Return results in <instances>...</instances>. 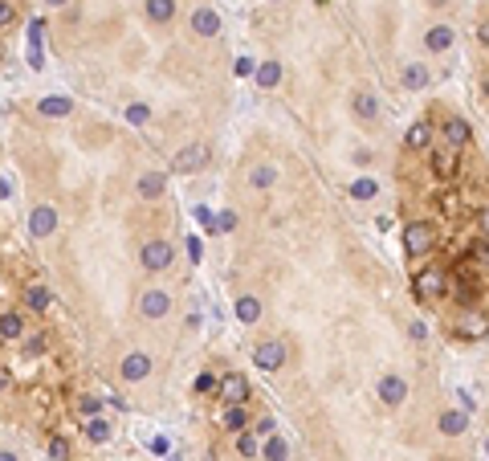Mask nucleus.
<instances>
[{
	"mask_svg": "<svg viewBox=\"0 0 489 461\" xmlns=\"http://www.w3.org/2000/svg\"><path fill=\"white\" fill-rule=\"evenodd\" d=\"M151 367H155V363H151V355H147V351H130L127 360L118 363V372H123V379H127V384H139V379H147V376H151Z\"/></svg>",
	"mask_w": 489,
	"mask_h": 461,
	"instance_id": "nucleus-10",
	"label": "nucleus"
},
{
	"mask_svg": "<svg viewBox=\"0 0 489 461\" xmlns=\"http://www.w3.org/2000/svg\"><path fill=\"white\" fill-rule=\"evenodd\" d=\"M253 78H257L261 90H274V86L281 82V62H257V74H253Z\"/></svg>",
	"mask_w": 489,
	"mask_h": 461,
	"instance_id": "nucleus-27",
	"label": "nucleus"
},
{
	"mask_svg": "<svg viewBox=\"0 0 489 461\" xmlns=\"http://www.w3.org/2000/svg\"><path fill=\"white\" fill-rule=\"evenodd\" d=\"M400 82H404V90H424V86H428V66L408 62V66L400 70Z\"/></svg>",
	"mask_w": 489,
	"mask_h": 461,
	"instance_id": "nucleus-21",
	"label": "nucleus"
},
{
	"mask_svg": "<svg viewBox=\"0 0 489 461\" xmlns=\"http://www.w3.org/2000/svg\"><path fill=\"white\" fill-rule=\"evenodd\" d=\"M208 164H212L208 143H188V148H179L176 160H172V167H176L179 176H196V172H204Z\"/></svg>",
	"mask_w": 489,
	"mask_h": 461,
	"instance_id": "nucleus-3",
	"label": "nucleus"
},
{
	"mask_svg": "<svg viewBox=\"0 0 489 461\" xmlns=\"http://www.w3.org/2000/svg\"><path fill=\"white\" fill-rule=\"evenodd\" d=\"M237 318H241L244 327H253V323L261 318V298L257 294H241L237 298Z\"/></svg>",
	"mask_w": 489,
	"mask_h": 461,
	"instance_id": "nucleus-23",
	"label": "nucleus"
},
{
	"mask_svg": "<svg viewBox=\"0 0 489 461\" xmlns=\"http://www.w3.org/2000/svg\"><path fill=\"white\" fill-rule=\"evenodd\" d=\"M456 400H461V409H465V412H473V404H477L469 388H456Z\"/></svg>",
	"mask_w": 489,
	"mask_h": 461,
	"instance_id": "nucleus-42",
	"label": "nucleus"
},
{
	"mask_svg": "<svg viewBox=\"0 0 489 461\" xmlns=\"http://www.w3.org/2000/svg\"><path fill=\"white\" fill-rule=\"evenodd\" d=\"M37 111L45 118H65L69 111H74V99H62V94H53V99H41L37 102Z\"/></svg>",
	"mask_w": 489,
	"mask_h": 461,
	"instance_id": "nucleus-24",
	"label": "nucleus"
},
{
	"mask_svg": "<svg viewBox=\"0 0 489 461\" xmlns=\"http://www.w3.org/2000/svg\"><path fill=\"white\" fill-rule=\"evenodd\" d=\"M404 148L408 151H428L432 148V123H412V127H408L404 131Z\"/></svg>",
	"mask_w": 489,
	"mask_h": 461,
	"instance_id": "nucleus-16",
	"label": "nucleus"
},
{
	"mask_svg": "<svg viewBox=\"0 0 489 461\" xmlns=\"http://www.w3.org/2000/svg\"><path fill=\"white\" fill-rule=\"evenodd\" d=\"M351 111H355L363 123H371L375 115H379V102H375V94H367V90H359L355 99H351Z\"/></svg>",
	"mask_w": 489,
	"mask_h": 461,
	"instance_id": "nucleus-25",
	"label": "nucleus"
},
{
	"mask_svg": "<svg viewBox=\"0 0 489 461\" xmlns=\"http://www.w3.org/2000/svg\"><path fill=\"white\" fill-rule=\"evenodd\" d=\"M261 457L265 461H286L290 457V445L281 441V437H269V441L261 445Z\"/></svg>",
	"mask_w": 489,
	"mask_h": 461,
	"instance_id": "nucleus-32",
	"label": "nucleus"
},
{
	"mask_svg": "<svg viewBox=\"0 0 489 461\" xmlns=\"http://www.w3.org/2000/svg\"><path fill=\"white\" fill-rule=\"evenodd\" d=\"M49 461H69V441H65L62 433L49 437Z\"/></svg>",
	"mask_w": 489,
	"mask_h": 461,
	"instance_id": "nucleus-34",
	"label": "nucleus"
},
{
	"mask_svg": "<svg viewBox=\"0 0 489 461\" xmlns=\"http://www.w3.org/2000/svg\"><path fill=\"white\" fill-rule=\"evenodd\" d=\"M216 388H220V376H212V372H200V376H196V392L200 396H216Z\"/></svg>",
	"mask_w": 489,
	"mask_h": 461,
	"instance_id": "nucleus-35",
	"label": "nucleus"
},
{
	"mask_svg": "<svg viewBox=\"0 0 489 461\" xmlns=\"http://www.w3.org/2000/svg\"><path fill=\"white\" fill-rule=\"evenodd\" d=\"M21 339H25V314H16V311L0 314V347L21 343Z\"/></svg>",
	"mask_w": 489,
	"mask_h": 461,
	"instance_id": "nucleus-15",
	"label": "nucleus"
},
{
	"mask_svg": "<svg viewBox=\"0 0 489 461\" xmlns=\"http://www.w3.org/2000/svg\"><path fill=\"white\" fill-rule=\"evenodd\" d=\"M437 249V225L432 221H412L404 225V253L408 257H428Z\"/></svg>",
	"mask_w": 489,
	"mask_h": 461,
	"instance_id": "nucleus-2",
	"label": "nucleus"
},
{
	"mask_svg": "<svg viewBox=\"0 0 489 461\" xmlns=\"http://www.w3.org/2000/svg\"><path fill=\"white\" fill-rule=\"evenodd\" d=\"M249 379L241 376V372H225L220 376V388H216V396L225 400V404H249Z\"/></svg>",
	"mask_w": 489,
	"mask_h": 461,
	"instance_id": "nucleus-6",
	"label": "nucleus"
},
{
	"mask_svg": "<svg viewBox=\"0 0 489 461\" xmlns=\"http://www.w3.org/2000/svg\"><path fill=\"white\" fill-rule=\"evenodd\" d=\"M456 167H461V160H456V148H449V143H444V148L432 151V172H437L440 180H453Z\"/></svg>",
	"mask_w": 489,
	"mask_h": 461,
	"instance_id": "nucleus-14",
	"label": "nucleus"
},
{
	"mask_svg": "<svg viewBox=\"0 0 489 461\" xmlns=\"http://www.w3.org/2000/svg\"><path fill=\"white\" fill-rule=\"evenodd\" d=\"M41 347H45L41 335H29V339H25V351H29V355H33V351H41Z\"/></svg>",
	"mask_w": 489,
	"mask_h": 461,
	"instance_id": "nucleus-46",
	"label": "nucleus"
},
{
	"mask_svg": "<svg viewBox=\"0 0 489 461\" xmlns=\"http://www.w3.org/2000/svg\"><path fill=\"white\" fill-rule=\"evenodd\" d=\"M274 425H277L274 416H261V421H257V425H253V428H257L261 437H274Z\"/></svg>",
	"mask_w": 489,
	"mask_h": 461,
	"instance_id": "nucleus-41",
	"label": "nucleus"
},
{
	"mask_svg": "<svg viewBox=\"0 0 489 461\" xmlns=\"http://www.w3.org/2000/svg\"><path fill=\"white\" fill-rule=\"evenodd\" d=\"M225 428L228 433H244L249 428V409L244 404H225Z\"/></svg>",
	"mask_w": 489,
	"mask_h": 461,
	"instance_id": "nucleus-29",
	"label": "nucleus"
},
{
	"mask_svg": "<svg viewBox=\"0 0 489 461\" xmlns=\"http://www.w3.org/2000/svg\"><path fill=\"white\" fill-rule=\"evenodd\" d=\"M286 343L281 339H265V343H257V351H253V363H257L261 372H277L281 363H286Z\"/></svg>",
	"mask_w": 489,
	"mask_h": 461,
	"instance_id": "nucleus-8",
	"label": "nucleus"
},
{
	"mask_svg": "<svg viewBox=\"0 0 489 461\" xmlns=\"http://www.w3.org/2000/svg\"><path fill=\"white\" fill-rule=\"evenodd\" d=\"M25 306L37 314H45L49 306H53V290H49V286H29V290H25Z\"/></svg>",
	"mask_w": 489,
	"mask_h": 461,
	"instance_id": "nucleus-22",
	"label": "nucleus"
},
{
	"mask_svg": "<svg viewBox=\"0 0 489 461\" xmlns=\"http://www.w3.org/2000/svg\"><path fill=\"white\" fill-rule=\"evenodd\" d=\"M232 74H237V78H253V74H257V62H253V57L244 53V57H237V66H232Z\"/></svg>",
	"mask_w": 489,
	"mask_h": 461,
	"instance_id": "nucleus-36",
	"label": "nucleus"
},
{
	"mask_svg": "<svg viewBox=\"0 0 489 461\" xmlns=\"http://www.w3.org/2000/svg\"><path fill=\"white\" fill-rule=\"evenodd\" d=\"M477 229H481V237L489 241V209H477Z\"/></svg>",
	"mask_w": 489,
	"mask_h": 461,
	"instance_id": "nucleus-43",
	"label": "nucleus"
},
{
	"mask_svg": "<svg viewBox=\"0 0 489 461\" xmlns=\"http://www.w3.org/2000/svg\"><path fill=\"white\" fill-rule=\"evenodd\" d=\"M151 453H167V437H155V441H151Z\"/></svg>",
	"mask_w": 489,
	"mask_h": 461,
	"instance_id": "nucleus-48",
	"label": "nucleus"
},
{
	"mask_svg": "<svg viewBox=\"0 0 489 461\" xmlns=\"http://www.w3.org/2000/svg\"><path fill=\"white\" fill-rule=\"evenodd\" d=\"M440 139L449 143V148H456V151H465L473 143V127L465 123V118H449L444 127H440Z\"/></svg>",
	"mask_w": 489,
	"mask_h": 461,
	"instance_id": "nucleus-12",
	"label": "nucleus"
},
{
	"mask_svg": "<svg viewBox=\"0 0 489 461\" xmlns=\"http://www.w3.org/2000/svg\"><path fill=\"white\" fill-rule=\"evenodd\" d=\"M139 262H143L147 274H163L167 265L176 262V245H172V241H147V245L139 249Z\"/></svg>",
	"mask_w": 489,
	"mask_h": 461,
	"instance_id": "nucleus-4",
	"label": "nucleus"
},
{
	"mask_svg": "<svg viewBox=\"0 0 489 461\" xmlns=\"http://www.w3.org/2000/svg\"><path fill=\"white\" fill-rule=\"evenodd\" d=\"M192 33L204 37V41H212V37L220 33V13L208 9V4H200V9L192 13Z\"/></svg>",
	"mask_w": 489,
	"mask_h": 461,
	"instance_id": "nucleus-11",
	"label": "nucleus"
},
{
	"mask_svg": "<svg viewBox=\"0 0 489 461\" xmlns=\"http://www.w3.org/2000/svg\"><path fill=\"white\" fill-rule=\"evenodd\" d=\"M477 37H481V45H485V50H489V21H485V25H481V33H477Z\"/></svg>",
	"mask_w": 489,
	"mask_h": 461,
	"instance_id": "nucleus-50",
	"label": "nucleus"
},
{
	"mask_svg": "<svg viewBox=\"0 0 489 461\" xmlns=\"http://www.w3.org/2000/svg\"><path fill=\"white\" fill-rule=\"evenodd\" d=\"M13 21H16L13 0H0V29H4V25H13Z\"/></svg>",
	"mask_w": 489,
	"mask_h": 461,
	"instance_id": "nucleus-40",
	"label": "nucleus"
},
{
	"mask_svg": "<svg viewBox=\"0 0 489 461\" xmlns=\"http://www.w3.org/2000/svg\"><path fill=\"white\" fill-rule=\"evenodd\" d=\"M0 461H21V457H16L13 449H0Z\"/></svg>",
	"mask_w": 489,
	"mask_h": 461,
	"instance_id": "nucleus-51",
	"label": "nucleus"
},
{
	"mask_svg": "<svg viewBox=\"0 0 489 461\" xmlns=\"http://www.w3.org/2000/svg\"><path fill=\"white\" fill-rule=\"evenodd\" d=\"M237 453H241V457H257V441H253L249 433H237Z\"/></svg>",
	"mask_w": 489,
	"mask_h": 461,
	"instance_id": "nucleus-37",
	"label": "nucleus"
},
{
	"mask_svg": "<svg viewBox=\"0 0 489 461\" xmlns=\"http://www.w3.org/2000/svg\"><path fill=\"white\" fill-rule=\"evenodd\" d=\"M196 221H200V225H216V216H212V209H204V204H200V209H196Z\"/></svg>",
	"mask_w": 489,
	"mask_h": 461,
	"instance_id": "nucleus-45",
	"label": "nucleus"
},
{
	"mask_svg": "<svg viewBox=\"0 0 489 461\" xmlns=\"http://www.w3.org/2000/svg\"><path fill=\"white\" fill-rule=\"evenodd\" d=\"M485 457H489V437H485Z\"/></svg>",
	"mask_w": 489,
	"mask_h": 461,
	"instance_id": "nucleus-54",
	"label": "nucleus"
},
{
	"mask_svg": "<svg viewBox=\"0 0 489 461\" xmlns=\"http://www.w3.org/2000/svg\"><path fill=\"white\" fill-rule=\"evenodd\" d=\"M412 290L420 302H432V298H444L449 294V270L444 265H420L416 278H412Z\"/></svg>",
	"mask_w": 489,
	"mask_h": 461,
	"instance_id": "nucleus-1",
	"label": "nucleus"
},
{
	"mask_svg": "<svg viewBox=\"0 0 489 461\" xmlns=\"http://www.w3.org/2000/svg\"><path fill=\"white\" fill-rule=\"evenodd\" d=\"M147 118H151V106H147V102H130L127 106V123L130 127H147Z\"/></svg>",
	"mask_w": 489,
	"mask_h": 461,
	"instance_id": "nucleus-33",
	"label": "nucleus"
},
{
	"mask_svg": "<svg viewBox=\"0 0 489 461\" xmlns=\"http://www.w3.org/2000/svg\"><path fill=\"white\" fill-rule=\"evenodd\" d=\"M449 290H453V298L461 306H473V302H477V282H469V278H449Z\"/></svg>",
	"mask_w": 489,
	"mask_h": 461,
	"instance_id": "nucleus-26",
	"label": "nucleus"
},
{
	"mask_svg": "<svg viewBox=\"0 0 489 461\" xmlns=\"http://www.w3.org/2000/svg\"><path fill=\"white\" fill-rule=\"evenodd\" d=\"M57 233V209L53 204H37L29 213V237H37V241H45V237H53Z\"/></svg>",
	"mask_w": 489,
	"mask_h": 461,
	"instance_id": "nucleus-7",
	"label": "nucleus"
},
{
	"mask_svg": "<svg viewBox=\"0 0 489 461\" xmlns=\"http://www.w3.org/2000/svg\"><path fill=\"white\" fill-rule=\"evenodd\" d=\"M437 425H440V433H444V437H461V433L469 428V412H465V409H444Z\"/></svg>",
	"mask_w": 489,
	"mask_h": 461,
	"instance_id": "nucleus-17",
	"label": "nucleus"
},
{
	"mask_svg": "<svg viewBox=\"0 0 489 461\" xmlns=\"http://www.w3.org/2000/svg\"><path fill=\"white\" fill-rule=\"evenodd\" d=\"M249 184H253V188H274L277 184V164H257L253 172H249Z\"/></svg>",
	"mask_w": 489,
	"mask_h": 461,
	"instance_id": "nucleus-31",
	"label": "nucleus"
},
{
	"mask_svg": "<svg viewBox=\"0 0 489 461\" xmlns=\"http://www.w3.org/2000/svg\"><path fill=\"white\" fill-rule=\"evenodd\" d=\"M9 384H13V376H9V372L0 367V392H9Z\"/></svg>",
	"mask_w": 489,
	"mask_h": 461,
	"instance_id": "nucleus-49",
	"label": "nucleus"
},
{
	"mask_svg": "<svg viewBox=\"0 0 489 461\" xmlns=\"http://www.w3.org/2000/svg\"><path fill=\"white\" fill-rule=\"evenodd\" d=\"M167 311H172L167 290H147V294L139 298V314H143V318H163Z\"/></svg>",
	"mask_w": 489,
	"mask_h": 461,
	"instance_id": "nucleus-13",
	"label": "nucleus"
},
{
	"mask_svg": "<svg viewBox=\"0 0 489 461\" xmlns=\"http://www.w3.org/2000/svg\"><path fill=\"white\" fill-rule=\"evenodd\" d=\"M481 90H485V99H489V70H485V78H481Z\"/></svg>",
	"mask_w": 489,
	"mask_h": 461,
	"instance_id": "nucleus-53",
	"label": "nucleus"
},
{
	"mask_svg": "<svg viewBox=\"0 0 489 461\" xmlns=\"http://www.w3.org/2000/svg\"><path fill=\"white\" fill-rule=\"evenodd\" d=\"M49 9H65V4H69V0H45Z\"/></svg>",
	"mask_w": 489,
	"mask_h": 461,
	"instance_id": "nucleus-52",
	"label": "nucleus"
},
{
	"mask_svg": "<svg viewBox=\"0 0 489 461\" xmlns=\"http://www.w3.org/2000/svg\"><path fill=\"white\" fill-rule=\"evenodd\" d=\"M232 229H237V213H220L216 225H212V233H232Z\"/></svg>",
	"mask_w": 489,
	"mask_h": 461,
	"instance_id": "nucleus-39",
	"label": "nucleus"
},
{
	"mask_svg": "<svg viewBox=\"0 0 489 461\" xmlns=\"http://www.w3.org/2000/svg\"><path fill=\"white\" fill-rule=\"evenodd\" d=\"M86 437H90L94 445H106L114 437L111 421H102V416H86Z\"/></svg>",
	"mask_w": 489,
	"mask_h": 461,
	"instance_id": "nucleus-28",
	"label": "nucleus"
},
{
	"mask_svg": "<svg viewBox=\"0 0 489 461\" xmlns=\"http://www.w3.org/2000/svg\"><path fill=\"white\" fill-rule=\"evenodd\" d=\"M143 17L151 25H167L176 17V0H143Z\"/></svg>",
	"mask_w": 489,
	"mask_h": 461,
	"instance_id": "nucleus-19",
	"label": "nucleus"
},
{
	"mask_svg": "<svg viewBox=\"0 0 489 461\" xmlns=\"http://www.w3.org/2000/svg\"><path fill=\"white\" fill-rule=\"evenodd\" d=\"M98 409H102V400H98V396H82V400H78L82 416H98Z\"/></svg>",
	"mask_w": 489,
	"mask_h": 461,
	"instance_id": "nucleus-38",
	"label": "nucleus"
},
{
	"mask_svg": "<svg viewBox=\"0 0 489 461\" xmlns=\"http://www.w3.org/2000/svg\"><path fill=\"white\" fill-rule=\"evenodd\" d=\"M456 335H461V339H469V343H481V339H489V314L465 306V311L456 314Z\"/></svg>",
	"mask_w": 489,
	"mask_h": 461,
	"instance_id": "nucleus-5",
	"label": "nucleus"
},
{
	"mask_svg": "<svg viewBox=\"0 0 489 461\" xmlns=\"http://www.w3.org/2000/svg\"><path fill=\"white\" fill-rule=\"evenodd\" d=\"M163 192H167V176L163 172H143L139 176V196L143 200H159Z\"/></svg>",
	"mask_w": 489,
	"mask_h": 461,
	"instance_id": "nucleus-20",
	"label": "nucleus"
},
{
	"mask_svg": "<svg viewBox=\"0 0 489 461\" xmlns=\"http://www.w3.org/2000/svg\"><path fill=\"white\" fill-rule=\"evenodd\" d=\"M473 257H477V262L485 265L489 270V241H481V245H473Z\"/></svg>",
	"mask_w": 489,
	"mask_h": 461,
	"instance_id": "nucleus-44",
	"label": "nucleus"
},
{
	"mask_svg": "<svg viewBox=\"0 0 489 461\" xmlns=\"http://www.w3.org/2000/svg\"><path fill=\"white\" fill-rule=\"evenodd\" d=\"M412 339H416V343H424V339H428V327H424V323H412Z\"/></svg>",
	"mask_w": 489,
	"mask_h": 461,
	"instance_id": "nucleus-47",
	"label": "nucleus"
},
{
	"mask_svg": "<svg viewBox=\"0 0 489 461\" xmlns=\"http://www.w3.org/2000/svg\"><path fill=\"white\" fill-rule=\"evenodd\" d=\"M375 396L388 404V409H400L408 400V379L404 376H383L379 384H375Z\"/></svg>",
	"mask_w": 489,
	"mask_h": 461,
	"instance_id": "nucleus-9",
	"label": "nucleus"
},
{
	"mask_svg": "<svg viewBox=\"0 0 489 461\" xmlns=\"http://www.w3.org/2000/svg\"><path fill=\"white\" fill-rule=\"evenodd\" d=\"M347 196H351V200H375V196H379V184H375L371 176H359V180L347 188Z\"/></svg>",
	"mask_w": 489,
	"mask_h": 461,
	"instance_id": "nucleus-30",
	"label": "nucleus"
},
{
	"mask_svg": "<svg viewBox=\"0 0 489 461\" xmlns=\"http://www.w3.org/2000/svg\"><path fill=\"white\" fill-rule=\"evenodd\" d=\"M453 41H456V33H453V25H432L428 33H424V45L432 53H444V50H453Z\"/></svg>",
	"mask_w": 489,
	"mask_h": 461,
	"instance_id": "nucleus-18",
	"label": "nucleus"
}]
</instances>
